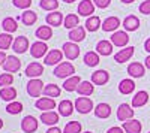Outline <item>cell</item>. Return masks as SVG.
Returning a JSON list of instances; mask_svg holds the SVG:
<instances>
[{"mask_svg":"<svg viewBox=\"0 0 150 133\" xmlns=\"http://www.w3.org/2000/svg\"><path fill=\"white\" fill-rule=\"evenodd\" d=\"M75 74V67L72 63L69 62H63V63H60L57 64V67L54 69V75L57 78H62V79H66V78H71L74 76Z\"/></svg>","mask_w":150,"mask_h":133,"instance_id":"6da1fadb","label":"cell"},{"mask_svg":"<svg viewBox=\"0 0 150 133\" xmlns=\"http://www.w3.org/2000/svg\"><path fill=\"white\" fill-rule=\"evenodd\" d=\"M75 109H77L80 114H89L92 109H93V102L90 97H86V96H83V97H78L77 100H75Z\"/></svg>","mask_w":150,"mask_h":133,"instance_id":"7a4b0ae2","label":"cell"},{"mask_svg":"<svg viewBox=\"0 0 150 133\" xmlns=\"http://www.w3.org/2000/svg\"><path fill=\"white\" fill-rule=\"evenodd\" d=\"M42 85L44 84H42L41 79H38V78L30 79L29 84H27V93L30 94V97H39V96L42 94V91H44Z\"/></svg>","mask_w":150,"mask_h":133,"instance_id":"3957f363","label":"cell"},{"mask_svg":"<svg viewBox=\"0 0 150 133\" xmlns=\"http://www.w3.org/2000/svg\"><path fill=\"white\" fill-rule=\"evenodd\" d=\"M21 67V62L20 58L15 57V55H8L6 57V62L3 63V69L5 72H8V74H15V72H18Z\"/></svg>","mask_w":150,"mask_h":133,"instance_id":"277c9868","label":"cell"},{"mask_svg":"<svg viewBox=\"0 0 150 133\" xmlns=\"http://www.w3.org/2000/svg\"><path fill=\"white\" fill-rule=\"evenodd\" d=\"M47 51H48V46L42 41H38L30 45V54L35 58H42L44 55H47Z\"/></svg>","mask_w":150,"mask_h":133,"instance_id":"5b68a950","label":"cell"},{"mask_svg":"<svg viewBox=\"0 0 150 133\" xmlns=\"http://www.w3.org/2000/svg\"><path fill=\"white\" fill-rule=\"evenodd\" d=\"M63 54L66 55V58L69 60H75V58H78L80 55V46L75 43V42H66L63 43Z\"/></svg>","mask_w":150,"mask_h":133,"instance_id":"8992f818","label":"cell"},{"mask_svg":"<svg viewBox=\"0 0 150 133\" xmlns=\"http://www.w3.org/2000/svg\"><path fill=\"white\" fill-rule=\"evenodd\" d=\"M21 129L24 133H33L38 130V120L32 115H27V117H24L23 118V121H21Z\"/></svg>","mask_w":150,"mask_h":133,"instance_id":"52a82bcc","label":"cell"},{"mask_svg":"<svg viewBox=\"0 0 150 133\" xmlns=\"http://www.w3.org/2000/svg\"><path fill=\"white\" fill-rule=\"evenodd\" d=\"M12 50L18 54H23L29 50V39L26 36H18V38L14 39V43H12Z\"/></svg>","mask_w":150,"mask_h":133,"instance_id":"ba28073f","label":"cell"},{"mask_svg":"<svg viewBox=\"0 0 150 133\" xmlns=\"http://www.w3.org/2000/svg\"><path fill=\"white\" fill-rule=\"evenodd\" d=\"M132 117H134V109L128 103H122L117 109V118L125 123V121H128V120H132Z\"/></svg>","mask_w":150,"mask_h":133,"instance_id":"9c48e42d","label":"cell"},{"mask_svg":"<svg viewBox=\"0 0 150 133\" xmlns=\"http://www.w3.org/2000/svg\"><path fill=\"white\" fill-rule=\"evenodd\" d=\"M95 12V3L93 0H83L78 5V14L81 17H92V14Z\"/></svg>","mask_w":150,"mask_h":133,"instance_id":"30bf717a","label":"cell"},{"mask_svg":"<svg viewBox=\"0 0 150 133\" xmlns=\"http://www.w3.org/2000/svg\"><path fill=\"white\" fill-rule=\"evenodd\" d=\"M42 74H44V66H42L41 63H38V62H33V63H30V64L26 67V75H27L29 78H32V79L39 78Z\"/></svg>","mask_w":150,"mask_h":133,"instance_id":"8fae6325","label":"cell"},{"mask_svg":"<svg viewBox=\"0 0 150 133\" xmlns=\"http://www.w3.org/2000/svg\"><path fill=\"white\" fill-rule=\"evenodd\" d=\"M35 106L38 108V109L47 112V111H53V109H54V108H56V102H54V99H51V97H41V99L36 100Z\"/></svg>","mask_w":150,"mask_h":133,"instance_id":"7c38bea8","label":"cell"},{"mask_svg":"<svg viewBox=\"0 0 150 133\" xmlns=\"http://www.w3.org/2000/svg\"><path fill=\"white\" fill-rule=\"evenodd\" d=\"M129 42V36L126 32H114L111 36V43L116 46H126Z\"/></svg>","mask_w":150,"mask_h":133,"instance_id":"4fadbf2b","label":"cell"},{"mask_svg":"<svg viewBox=\"0 0 150 133\" xmlns=\"http://www.w3.org/2000/svg\"><path fill=\"white\" fill-rule=\"evenodd\" d=\"M62 57H63V52H62V51H59V50H51V51H50V52L45 55L44 63H45V64H48V66L60 64Z\"/></svg>","mask_w":150,"mask_h":133,"instance_id":"5bb4252c","label":"cell"},{"mask_svg":"<svg viewBox=\"0 0 150 133\" xmlns=\"http://www.w3.org/2000/svg\"><path fill=\"white\" fill-rule=\"evenodd\" d=\"M128 74L132 76V78H143L144 74H146V69L141 63L138 62H134L128 66Z\"/></svg>","mask_w":150,"mask_h":133,"instance_id":"9a60e30c","label":"cell"},{"mask_svg":"<svg viewBox=\"0 0 150 133\" xmlns=\"http://www.w3.org/2000/svg\"><path fill=\"white\" fill-rule=\"evenodd\" d=\"M119 26H120V20L117 18V17H108V18H105L104 20V22H102V30H105V32H116L117 29H119Z\"/></svg>","mask_w":150,"mask_h":133,"instance_id":"2e32d148","label":"cell"},{"mask_svg":"<svg viewBox=\"0 0 150 133\" xmlns=\"http://www.w3.org/2000/svg\"><path fill=\"white\" fill-rule=\"evenodd\" d=\"M59 115L60 114H56L54 111H47V112H42L41 114V121L47 126H56L59 123Z\"/></svg>","mask_w":150,"mask_h":133,"instance_id":"e0dca14e","label":"cell"},{"mask_svg":"<svg viewBox=\"0 0 150 133\" xmlns=\"http://www.w3.org/2000/svg\"><path fill=\"white\" fill-rule=\"evenodd\" d=\"M134 50H135L134 46H126L125 50H120V51L114 55V60H116L117 63H125V62H128V60L134 55Z\"/></svg>","mask_w":150,"mask_h":133,"instance_id":"ac0fdd59","label":"cell"},{"mask_svg":"<svg viewBox=\"0 0 150 133\" xmlns=\"http://www.w3.org/2000/svg\"><path fill=\"white\" fill-rule=\"evenodd\" d=\"M123 27L126 32H135L137 29L140 27V20L138 17H135V15H129L123 20Z\"/></svg>","mask_w":150,"mask_h":133,"instance_id":"d6986e66","label":"cell"},{"mask_svg":"<svg viewBox=\"0 0 150 133\" xmlns=\"http://www.w3.org/2000/svg\"><path fill=\"white\" fill-rule=\"evenodd\" d=\"M108 79H110V76H108L107 70H96L92 75V82L95 85H105L108 82Z\"/></svg>","mask_w":150,"mask_h":133,"instance_id":"ffe728a7","label":"cell"},{"mask_svg":"<svg viewBox=\"0 0 150 133\" xmlns=\"http://www.w3.org/2000/svg\"><path fill=\"white\" fill-rule=\"evenodd\" d=\"M141 123L138 120H128L123 123V130L126 133H140L141 132Z\"/></svg>","mask_w":150,"mask_h":133,"instance_id":"44dd1931","label":"cell"},{"mask_svg":"<svg viewBox=\"0 0 150 133\" xmlns=\"http://www.w3.org/2000/svg\"><path fill=\"white\" fill-rule=\"evenodd\" d=\"M45 20H47L48 26H54V27H59L60 24H62V21H65L63 20V15H62V12H59V10H53L51 14L47 15Z\"/></svg>","mask_w":150,"mask_h":133,"instance_id":"7402d4cb","label":"cell"},{"mask_svg":"<svg viewBox=\"0 0 150 133\" xmlns=\"http://www.w3.org/2000/svg\"><path fill=\"white\" fill-rule=\"evenodd\" d=\"M80 84H81V78L77 76V75H74V76L65 79V82H63V88H65L66 91H77V88H78Z\"/></svg>","mask_w":150,"mask_h":133,"instance_id":"603a6c76","label":"cell"},{"mask_svg":"<svg viewBox=\"0 0 150 133\" xmlns=\"http://www.w3.org/2000/svg\"><path fill=\"white\" fill-rule=\"evenodd\" d=\"M74 109H75V105H74L71 100H62V102L59 103V114L63 115V117L72 115Z\"/></svg>","mask_w":150,"mask_h":133,"instance_id":"cb8c5ba5","label":"cell"},{"mask_svg":"<svg viewBox=\"0 0 150 133\" xmlns=\"http://www.w3.org/2000/svg\"><path fill=\"white\" fill-rule=\"evenodd\" d=\"M35 34H36V38L39 39V41L45 42V41H48V39H51V36H53V29L50 27V26H41L39 29L35 32Z\"/></svg>","mask_w":150,"mask_h":133,"instance_id":"d4e9b609","label":"cell"},{"mask_svg":"<svg viewBox=\"0 0 150 133\" xmlns=\"http://www.w3.org/2000/svg\"><path fill=\"white\" fill-rule=\"evenodd\" d=\"M93 111L98 118H108L111 115V106L108 103H99V105H96Z\"/></svg>","mask_w":150,"mask_h":133,"instance_id":"484cf974","label":"cell"},{"mask_svg":"<svg viewBox=\"0 0 150 133\" xmlns=\"http://www.w3.org/2000/svg\"><path fill=\"white\" fill-rule=\"evenodd\" d=\"M149 102V94L147 91H138L134 97H132V106L134 108H141Z\"/></svg>","mask_w":150,"mask_h":133,"instance_id":"4316f807","label":"cell"},{"mask_svg":"<svg viewBox=\"0 0 150 133\" xmlns=\"http://www.w3.org/2000/svg\"><path fill=\"white\" fill-rule=\"evenodd\" d=\"M0 97L5 102H14L17 97V90L14 87H3L0 90Z\"/></svg>","mask_w":150,"mask_h":133,"instance_id":"83f0119b","label":"cell"},{"mask_svg":"<svg viewBox=\"0 0 150 133\" xmlns=\"http://www.w3.org/2000/svg\"><path fill=\"white\" fill-rule=\"evenodd\" d=\"M96 51L99 55H110L112 52V43L111 41H99L96 45Z\"/></svg>","mask_w":150,"mask_h":133,"instance_id":"f1b7e54d","label":"cell"},{"mask_svg":"<svg viewBox=\"0 0 150 133\" xmlns=\"http://www.w3.org/2000/svg\"><path fill=\"white\" fill-rule=\"evenodd\" d=\"M84 38H86V30L83 29V27H75V29H72L71 32H69V39H71V42H81V41H84Z\"/></svg>","mask_w":150,"mask_h":133,"instance_id":"f546056e","label":"cell"},{"mask_svg":"<svg viewBox=\"0 0 150 133\" xmlns=\"http://www.w3.org/2000/svg\"><path fill=\"white\" fill-rule=\"evenodd\" d=\"M77 91H78L80 96H90L95 91V85H93V82H90V81H81Z\"/></svg>","mask_w":150,"mask_h":133,"instance_id":"4dcf8cb0","label":"cell"},{"mask_svg":"<svg viewBox=\"0 0 150 133\" xmlns=\"http://www.w3.org/2000/svg\"><path fill=\"white\" fill-rule=\"evenodd\" d=\"M2 27H3V30H5L6 33H14V32H17V29H18V22H17L15 18L6 17V18L2 21Z\"/></svg>","mask_w":150,"mask_h":133,"instance_id":"1f68e13d","label":"cell"},{"mask_svg":"<svg viewBox=\"0 0 150 133\" xmlns=\"http://www.w3.org/2000/svg\"><path fill=\"white\" fill-rule=\"evenodd\" d=\"M135 90V82L132 79H122L119 84V91L122 94H131Z\"/></svg>","mask_w":150,"mask_h":133,"instance_id":"d6a6232c","label":"cell"},{"mask_svg":"<svg viewBox=\"0 0 150 133\" xmlns=\"http://www.w3.org/2000/svg\"><path fill=\"white\" fill-rule=\"evenodd\" d=\"M44 96L45 97H59L62 90L59 85H56V84H47V85L44 87Z\"/></svg>","mask_w":150,"mask_h":133,"instance_id":"836d02e7","label":"cell"},{"mask_svg":"<svg viewBox=\"0 0 150 133\" xmlns=\"http://www.w3.org/2000/svg\"><path fill=\"white\" fill-rule=\"evenodd\" d=\"M21 21H23V24L24 26H33V24L38 21V15L35 14L33 10H24L23 12V15H21V18H20Z\"/></svg>","mask_w":150,"mask_h":133,"instance_id":"e575fe53","label":"cell"},{"mask_svg":"<svg viewBox=\"0 0 150 133\" xmlns=\"http://www.w3.org/2000/svg\"><path fill=\"white\" fill-rule=\"evenodd\" d=\"M101 26H102V24H101V18L96 17V15L89 17V18H87V21H86V29L89 30V32H96Z\"/></svg>","mask_w":150,"mask_h":133,"instance_id":"d590c367","label":"cell"},{"mask_svg":"<svg viewBox=\"0 0 150 133\" xmlns=\"http://www.w3.org/2000/svg\"><path fill=\"white\" fill-rule=\"evenodd\" d=\"M14 43V38L11 36V33H0V51L3 50H9V46H12Z\"/></svg>","mask_w":150,"mask_h":133,"instance_id":"8d00e7d4","label":"cell"},{"mask_svg":"<svg viewBox=\"0 0 150 133\" xmlns=\"http://www.w3.org/2000/svg\"><path fill=\"white\" fill-rule=\"evenodd\" d=\"M84 63L90 67H95L98 66L99 63V54L98 52H93V51H89L86 55H84Z\"/></svg>","mask_w":150,"mask_h":133,"instance_id":"74e56055","label":"cell"},{"mask_svg":"<svg viewBox=\"0 0 150 133\" xmlns=\"http://www.w3.org/2000/svg\"><path fill=\"white\" fill-rule=\"evenodd\" d=\"M78 22H80V20H78V15H75V14H69V15H66V18H65V21H63V24H65V27L66 29H75V27H78Z\"/></svg>","mask_w":150,"mask_h":133,"instance_id":"f35d334b","label":"cell"},{"mask_svg":"<svg viewBox=\"0 0 150 133\" xmlns=\"http://www.w3.org/2000/svg\"><path fill=\"white\" fill-rule=\"evenodd\" d=\"M23 111V103L21 102H9L8 105H6V112H9V114H12V115H17V114H20Z\"/></svg>","mask_w":150,"mask_h":133,"instance_id":"ab89813d","label":"cell"},{"mask_svg":"<svg viewBox=\"0 0 150 133\" xmlns=\"http://www.w3.org/2000/svg\"><path fill=\"white\" fill-rule=\"evenodd\" d=\"M41 9L44 10H56L59 8V2L57 0H41V3H39Z\"/></svg>","mask_w":150,"mask_h":133,"instance_id":"60d3db41","label":"cell"},{"mask_svg":"<svg viewBox=\"0 0 150 133\" xmlns=\"http://www.w3.org/2000/svg\"><path fill=\"white\" fill-rule=\"evenodd\" d=\"M80 132H81V123L80 121H69L63 129V133H80Z\"/></svg>","mask_w":150,"mask_h":133,"instance_id":"b9f144b4","label":"cell"},{"mask_svg":"<svg viewBox=\"0 0 150 133\" xmlns=\"http://www.w3.org/2000/svg\"><path fill=\"white\" fill-rule=\"evenodd\" d=\"M12 82H14V76H12V74H8V72H5V74L0 75V85L3 87H11Z\"/></svg>","mask_w":150,"mask_h":133,"instance_id":"7bdbcfd3","label":"cell"},{"mask_svg":"<svg viewBox=\"0 0 150 133\" xmlns=\"http://www.w3.org/2000/svg\"><path fill=\"white\" fill-rule=\"evenodd\" d=\"M12 3H14V6H17L20 9H27L32 5V0H12Z\"/></svg>","mask_w":150,"mask_h":133,"instance_id":"ee69618b","label":"cell"},{"mask_svg":"<svg viewBox=\"0 0 150 133\" xmlns=\"http://www.w3.org/2000/svg\"><path fill=\"white\" fill-rule=\"evenodd\" d=\"M140 12L144 15H150V0H146L140 5Z\"/></svg>","mask_w":150,"mask_h":133,"instance_id":"f6af8a7d","label":"cell"},{"mask_svg":"<svg viewBox=\"0 0 150 133\" xmlns=\"http://www.w3.org/2000/svg\"><path fill=\"white\" fill-rule=\"evenodd\" d=\"M93 3H95V6H98V8L105 9V8H108V6H110L111 0H93Z\"/></svg>","mask_w":150,"mask_h":133,"instance_id":"bcb514c9","label":"cell"},{"mask_svg":"<svg viewBox=\"0 0 150 133\" xmlns=\"http://www.w3.org/2000/svg\"><path fill=\"white\" fill-rule=\"evenodd\" d=\"M123 132H125L123 127H117V126H114V127H110L107 133H123Z\"/></svg>","mask_w":150,"mask_h":133,"instance_id":"7dc6e473","label":"cell"},{"mask_svg":"<svg viewBox=\"0 0 150 133\" xmlns=\"http://www.w3.org/2000/svg\"><path fill=\"white\" fill-rule=\"evenodd\" d=\"M47 133H62V130L59 127H56V126H51V127L47 130Z\"/></svg>","mask_w":150,"mask_h":133,"instance_id":"c3c4849f","label":"cell"},{"mask_svg":"<svg viewBox=\"0 0 150 133\" xmlns=\"http://www.w3.org/2000/svg\"><path fill=\"white\" fill-rule=\"evenodd\" d=\"M6 54H5V51H0V66H3V63L6 62Z\"/></svg>","mask_w":150,"mask_h":133,"instance_id":"681fc988","label":"cell"},{"mask_svg":"<svg viewBox=\"0 0 150 133\" xmlns=\"http://www.w3.org/2000/svg\"><path fill=\"white\" fill-rule=\"evenodd\" d=\"M144 50H146L147 52H150V38L144 42Z\"/></svg>","mask_w":150,"mask_h":133,"instance_id":"f907efd6","label":"cell"},{"mask_svg":"<svg viewBox=\"0 0 150 133\" xmlns=\"http://www.w3.org/2000/svg\"><path fill=\"white\" fill-rule=\"evenodd\" d=\"M146 67H147V69H150V55L146 58Z\"/></svg>","mask_w":150,"mask_h":133,"instance_id":"816d5d0a","label":"cell"},{"mask_svg":"<svg viewBox=\"0 0 150 133\" xmlns=\"http://www.w3.org/2000/svg\"><path fill=\"white\" fill-rule=\"evenodd\" d=\"M123 3H132V2H135V0H122Z\"/></svg>","mask_w":150,"mask_h":133,"instance_id":"f5cc1de1","label":"cell"},{"mask_svg":"<svg viewBox=\"0 0 150 133\" xmlns=\"http://www.w3.org/2000/svg\"><path fill=\"white\" fill-rule=\"evenodd\" d=\"M63 2H66V3H72V2H75V0H63Z\"/></svg>","mask_w":150,"mask_h":133,"instance_id":"db71d44e","label":"cell"},{"mask_svg":"<svg viewBox=\"0 0 150 133\" xmlns=\"http://www.w3.org/2000/svg\"><path fill=\"white\" fill-rule=\"evenodd\" d=\"M3 127V121H2V118H0V129Z\"/></svg>","mask_w":150,"mask_h":133,"instance_id":"11a10c76","label":"cell"},{"mask_svg":"<svg viewBox=\"0 0 150 133\" xmlns=\"http://www.w3.org/2000/svg\"><path fill=\"white\" fill-rule=\"evenodd\" d=\"M84 133H92V132H84Z\"/></svg>","mask_w":150,"mask_h":133,"instance_id":"9f6ffc18","label":"cell"},{"mask_svg":"<svg viewBox=\"0 0 150 133\" xmlns=\"http://www.w3.org/2000/svg\"><path fill=\"white\" fill-rule=\"evenodd\" d=\"M149 133H150V132H149Z\"/></svg>","mask_w":150,"mask_h":133,"instance_id":"6f0895ef","label":"cell"}]
</instances>
